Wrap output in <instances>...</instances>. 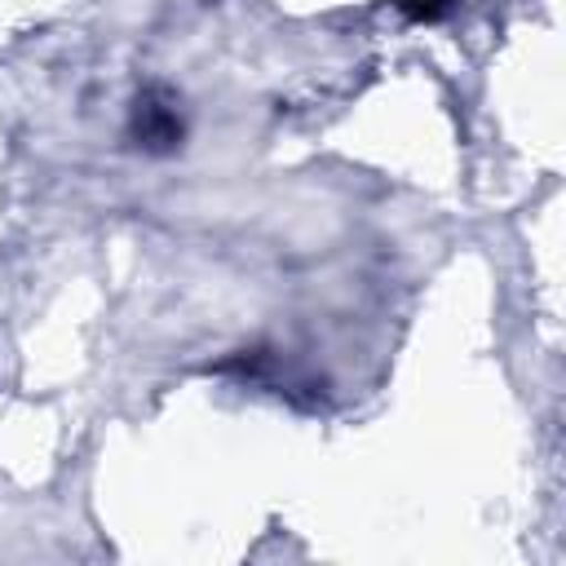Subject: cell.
<instances>
[{
    "instance_id": "6da1fadb",
    "label": "cell",
    "mask_w": 566,
    "mask_h": 566,
    "mask_svg": "<svg viewBox=\"0 0 566 566\" xmlns=\"http://www.w3.org/2000/svg\"><path fill=\"white\" fill-rule=\"evenodd\" d=\"M133 128H137L142 146H150V150H168V146L181 142V119H177V111H172V106H159V102H150V97L137 102Z\"/></svg>"
},
{
    "instance_id": "7a4b0ae2",
    "label": "cell",
    "mask_w": 566,
    "mask_h": 566,
    "mask_svg": "<svg viewBox=\"0 0 566 566\" xmlns=\"http://www.w3.org/2000/svg\"><path fill=\"white\" fill-rule=\"evenodd\" d=\"M407 18H416V22H438L455 0H394Z\"/></svg>"
}]
</instances>
